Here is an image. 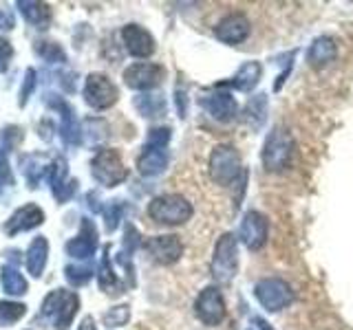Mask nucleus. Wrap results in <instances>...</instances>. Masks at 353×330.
Returning <instances> with one entry per match:
<instances>
[{"instance_id": "nucleus-34", "label": "nucleus", "mask_w": 353, "mask_h": 330, "mask_svg": "<svg viewBox=\"0 0 353 330\" xmlns=\"http://www.w3.org/2000/svg\"><path fill=\"white\" fill-rule=\"evenodd\" d=\"M11 55H14V51H11V44L5 38H0V73L7 69Z\"/></svg>"}, {"instance_id": "nucleus-32", "label": "nucleus", "mask_w": 353, "mask_h": 330, "mask_svg": "<svg viewBox=\"0 0 353 330\" xmlns=\"http://www.w3.org/2000/svg\"><path fill=\"white\" fill-rule=\"evenodd\" d=\"M36 51H38L47 62H58V58L64 62V53H62V49L58 47V44H53V42H42L40 47H36Z\"/></svg>"}, {"instance_id": "nucleus-35", "label": "nucleus", "mask_w": 353, "mask_h": 330, "mask_svg": "<svg viewBox=\"0 0 353 330\" xmlns=\"http://www.w3.org/2000/svg\"><path fill=\"white\" fill-rule=\"evenodd\" d=\"M33 86H36V71L29 69L27 71V82H25V88L20 91V104H27V97L29 93L33 91Z\"/></svg>"}, {"instance_id": "nucleus-26", "label": "nucleus", "mask_w": 353, "mask_h": 330, "mask_svg": "<svg viewBox=\"0 0 353 330\" xmlns=\"http://www.w3.org/2000/svg\"><path fill=\"white\" fill-rule=\"evenodd\" d=\"M135 106L143 117H159L165 110V102L161 95H139Z\"/></svg>"}, {"instance_id": "nucleus-33", "label": "nucleus", "mask_w": 353, "mask_h": 330, "mask_svg": "<svg viewBox=\"0 0 353 330\" xmlns=\"http://www.w3.org/2000/svg\"><path fill=\"white\" fill-rule=\"evenodd\" d=\"M119 216H121V205H113L110 209H106V229L108 231H115L117 229Z\"/></svg>"}, {"instance_id": "nucleus-3", "label": "nucleus", "mask_w": 353, "mask_h": 330, "mask_svg": "<svg viewBox=\"0 0 353 330\" xmlns=\"http://www.w3.org/2000/svg\"><path fill=\"white\" fill-rule=\"evenodd\" d=\"M294 159V137L287 130L279 128L270 132L268 141L263 146V165L268 172H281L290 168Z\"/></svg>"}, {"instance_id": "nucleus-22", "label": "nucleus", "mask_w": 353, "mask_h": 330, "mask_svg": "<svg viewBox=\"0 0 353 330\" xmlns=\"http://www.w3.org/2000/svg\"><path fill=\"white\" fill-rule=\"evenodd\" d=\"M261 75H263V66H261L259 62H245V64H243L241 69L236 71V75L230 80V84L234 86L236 91L248 93V91H252V88L259 84Z\"/></svg>"}, {"instance_id": "nucleus-19", "label": "nucleus", "mask_w": 353, "mask_h": 330, "mask_svg": "<svg viewBox=\"0 0 353 330\" xmlns=\"http://www.w3.org/2000/svg\"><path fill=\"white\" fill-rule=\"evenodd\" d=\"M51 185H53V196L58 201H69L75 192V181L69 179V170H66L64 159H58L51 165Z\"/></svg>"}, {"instance_id": "nucleus-30", "label": "nucleus", "mask_w": 353, "mask_h": 330, "mask_svg": "<svg viewBox=\"0 0 353 330\" xmlns=\"http://www.w3.org/2000/svg\"><path fill=\"white\" fill-rule=\"evenodd\" d=\"M91 275H93V269L91 267H66V280H69L71 284H75V286H80V284H84V282H88L91 280Z\"/></svg>"}, {"instance_id": "nucleus-1", "label": "nucleus", "mask_w": 353, "mask_h": 330, "mask_svg": "<svg viewBox=\"0 0 353 330\" xmlns=\"http://www.w3.org/2000/svg\"><path fill=\"white\" fill-rule=\"evenodd\" d=\"M77 306H80V300H77L75 293L64 289L51 291L42 302V317L51 319L55 330H66L77 313Z\"/></svg>"}, {"instance_id": "nucleus-23", "label": "nucleus", "mask_w": 353, "mask_h": 330, "mask_svg": "<svg viewBox=\"0 0 353 330\" xmlns=\"http://www.w3.org/2000/svg\"><path fill=\"white\" fill-rule=\"evenodd\" d=\"M265 119H268V99H265V95H259L252 99L245 110H243V121H245L252 130H259L263 128Z\"/></svg>"}, {"instance_id": "nucleus-16", "label": "nucleus", "mask_w": 353, "mask_h": 330, "mask_svg": "<svg viewBox=\"0 0 353 330\" xmlns=\"http://www.w3.org/2000/svg\"><path fill=\"white\" fill-rule=\"evenodd\" d=\"M95 247H97V231H95V225L91 220H82L80 225V234H77L69 245H66V251H69V256L75 258V260H86L91 258L95 253Z\"/></svg>"}, {"instance_id": "nucleus-8", "label": "nucleus", "mask_w": 353, "mask_h": 330, "mask_svg": "<svg viewBox=\"0 0 353 330\" xmlns=\"http://www.w3.org/2000/svg\"><path fill=\"white\" fill-rule=\"evenodd\" d=\"M84 97H86L88 106H93L97 110H104V108H110L117 102L119 93H117V86L110 82L106 75L93 73V75H88V80H86Z\"/></svg>"}, {"instance_id": "nucleus-21", "label": "nucleus", "mask_w": 353, "mask_h": 330, "mask_svg": "<svg viewBox=\"0 0 353 330\" xmlns=\"http://www.w3.org/2000/svg\"><path fill=\"white\" fill-rule=\"evenodd\" d=\"M47 256H49V242L44 238H36L27 249V271L33 275V278H40L44 271V264H47Z\"/></svg>"}, {"instance_id": "nucleus-10", "label": "nucleus", "mask_w": 353, "mask_h": 330, "mask_svg": "<svg viewBox=\"0 0 353 330\" xmlns=\"http://www.w3.org/2000/svg\"><path fill=\"white\" fill-rule=\"evenodd\" d=\"M268 231H270L268 218L259 212H248L241 223L239 236H241V242L250 251H259L265 247V242H268Z\"/></svg>"}, {"instance_id": "nucleus-28", "label": "nucleus", "mask_w": 353, "mask_h": 330, "mask_svg": "<svg viewBox=\"0 0 353 330\" xmlns=\"http://www.w3.org/2000/svg\"><path fill=\"white\" fill-rule=\"evenodd\" d=\"M22 315H25V304L0 302V324H16Z\"/></svg>"}, {"instance_id": "nucleus-31", "label": "nucleus", "mask_w": 353, "mask_h": 330, "mask_svg": "<svg viewBox=\"0 0 353 330\" xmlns=\"http://www.w3.org/2000/svg\"><path fill=\"white\" fill-rule=\"evenodd\" d=\"M128 306H115V308H110V311L104 315V324L106 326H124L128 322Z\"/></svg>"}, {"instance_id": "nucleus-18", "label": "nucleus", "mask_w": 353, "mask_h": 330, "mask_svg": "<svg viewBox=\"0 0 353 330\" xmlns=\"http://www.w3.org/2000/svg\"><path fill=\"white\" fill-rule=\"evenodd\" d=\"M338 55V47L334 38L329 36H320L312 42V47H309V53H307V60L312 66L320 69V66H327L329 62H334Z\"/></svg>"}, {"instance_id": "nucleus-37", "label": "nucleus", "mask_w": 353, "mask_h": 330, "mask_svg": "<svg viewBox=\"0 0 353 330\" xmlns=\"http://www.w3.org/2000/svg\"><path fill=\"white\" fill-rule=\"evenodd\" d=\"M77 330H95V322H93V317H86L84 322L80 324V328Z\"/></svg>"}, {"instance_id": "nucleus-7", "label": "nucleus", "mask_w": 353, "mask_h": 330, "mask_svg": "<svg viewBox=\"0 0 353 330\" xmlns=\"http://www.w3.org/2000/svg\"><path fill=\"white\" fill-rule=\"evenodd\" d=\"M91 172L95 176V181H99L106 187H115L128 176V170L121 163L119 152L113 148L99 150L95 154V159L91 161Z\"/></svg>"}, {"instance_id": "nucleus-29", "label": "nucleus", "mask_w": 353, "mask_h": 330, "mask_svg": "<svg viewBox=\"0 0 353 330\" xmlns=\"http://www.w3.org/2000/svg\"><path fill=\"white\" fill-rule=\"evenodd\" d=\"M170 141V128H152L148 132V141L143 148H165Z\"/></svg>"}, {"instance_id": "nucleus-2", "label": "nucleus", "mask_w": 353, "mask_h": 330, "mask_svg": "<svg viewBox=\"0 0 353 330\" xmlns=\"http://www.w3.org/2000/svg\"><path fill=\"white\" fill-rule=\"evenodd\" d=\"M148 216L159 225H183L185 220L192 218V205L179 194H165L152 198Z\"/></svg>"}, {"instance_id": "nucleus-11", "label": "nucleus", "mask_w": 353, "mask_h": 330, "mask_svg": "<svg viewBox=\"0 0 353 330\" xmlns=\"http://www.w3.org/2000/svg\"><path fill=\"white\" fill-rule=\"evenodd\" d=\"M163 80V69L157 64H132L124 71V82L126 86L135 88V91H150Z\"/></svg>"}, {"instance_id": "nucleus-9", "label": "nucleus", "mask_w": 353, "mask_h": 330, "mask_svg": "<svg viewBox=\"0 0 353 330\" xmlns=\"http://www.w3.org/2000/svg\"><path fill=\"white\" fill-rule=\"evenodd\" d=\"M194 313L205 326H219L225 317V302L216 286H208L199 293L194 302Z\"/></svg>"}, {"instance_id": "nucleus-24", "label": "nucleus", "mask_w": 353, "mask_h": 330, "mask_svg": "<svg viewBox=\"0 0 353 330\" xmlns=\"http://www.w3.org/2000/svg\"><path fill=\"white\" fill-rule=\"evenodd\" d=\"M22 16H25L31 25H36L38 29H47L51 25V9L44 3H18Z\"/></svg>"}, {"instance_id": "nucleus-25", "label": "nucleus", "mask_w": 353, "mask_h": 330, "mask_svg": "<svg viewBox=\"0 0 353 330\" xmlns=\"http://www.w3.org/2000/svg\"><path fill=\"white\" fill-rule=\"evenodd\" d=\"M0 282H3V289L9 295H22L27 293V280L22 278V273L16 267H5L3 275H0Z\"/></svg>"}, {"instance_id": "nucleus-12", "label": "nucleus", "mask_w": 353, "mask_h": 330, "mask_svg": "<svg viewBox=\"0 0 353 330\" xmlns=\"http://www.w3.org/2000/svg\"><path fill=\"white\" fill-rule=\"evenodd\" d=\"M201 106L208 110V115L221 121V124H228L236 117L239 113V106H236V99L232 97L228 91H214V93H208L201 99Z\"/></svg>"}, {"instance_id": "nucleus-14", "label": "nucleus", "mask_w": 353, "mask_h": 330, "mask_svg": "<svg viewBox=\"0 0 353 330\" xmlns=\"http://www.w3.org/2000/svg\"><path fill=\"white\" fill-rule=\"evenodd\" d=\"M250 20L243 14H230L214 27L216 40L225 44H241L243 40H248L250 36Z\"/></svg>"}, {"instance_id": "nucleus-17", "label": "nucleus", "mask_w": 353, "mask_h": 330, "mask_svg": "<svg viewBox=\"0 0 353 330\" xmlns=\"http://www.w3.org/2000/svg\"><path fill=\"white\" fill-rule=\"evenodd\" d=\"M44 223V212L38 207V205H25L20 207L18 212L7 220L5 225V231L9 236L18 234V231H29L33 227H38Z\"/></svg>"}, {"instance_id": "nucleus-6", "label": "nucleus", "mask_w": 353, "mask_h": 330, "mask_svg": "<svg viewBox=\"0 0 353 330\" xmlns=\"http://www.w3.org/2000/svg\"><path fill=\"white\" fill-rule=\"evenodd\" d=\"M254 295H256L259 304L270 313H279L294 302L292 286L281 278H265L254 286Z\"/></svg>"}, {"instance_id": "nucleus-27", "label": "nucleus", "mask_w": 353, "mask_h": 330, "mask_svg": "<svg viewBox=\"0 0 353 330\" xmlns=\"http://www.w3.org/2000/svg\"><path fill=\"white\" fill-rule=\"evenodd\" d=\"M99 286L106 291V293H119V284H117V275L113 273V269H110L108 264V249H106V256L102 258V267H99Z\"/></svg>"}, {"instance_id": "nucleus-5", "label": "nucleus", "mask_w": 353, "mask_h": 330, "mask_svg": "<svg viewBox=\"0 0 353 330\" xmlns=\"http://www.w3.org/2000/svg\"><path fill=\"white\" fill-rule=\"evenodd\" d=\"M239 271V251L236 238L232 234H223L216 242L214 258H212V278L219 284H230Z\"/></svg>"}, {"instance_id": "nucleus-13", "label": "nucleus", "mask_w": 353, "mask_h": 330, "mask_svg": "<svg viewBox=\"0 0 353 330\" xmlns=\"http://www.w3.org/2000/svg\"><path fill=\"white\" fill-rule=\"evenodd\" d=\"M143 247H146V251L152 256V260L159 264H174L183 253V245L179 236H154L146 240Z\"/></svg>"}, {"instance_id": "nucleus-15", "label": "nucleus", "mask_w": 353, "mask_h": 330, "mask_svg": "<svg viewBox=\"0 0 353 330\" xmlns=\"http://www.w3.org/2000/svg\"><path fill=\"white\" fill-rule=\"evenodd\" d=\"M121 40H124V47L132 58H150L154 53V38L139 25L124 27V31H121Z\"/></svg>"}, {"instance_id": "nucleus-36", "label": "nucleus", "mask_w": 353, "mask_h": 330, "mask_svg": "<svg viewBox=\"0 0 353 330\" xmlns=\"http://www.w3.org/2000/svg\"><path fill=\"white\" fill-rule=\"evenodd\" d=\"M11 27H14V18L5 9H0V29H11Z\"/></svg>"}, {"instance_id": "nucleus-4", "label": "nucleus", "mask_w": 353, "mask_h": 330, "mask_svg": "<svg viewBox=\"0 0 353 330\" xmlns=\"http://www.w3.org/2000/svg\"><path fill=\"white\" fill-rule=\"evenodd\" d=\"M241 154L236 152V148L228 146V143H221L210 154V176L219 185L234 183L241 176Z\"/></svg>"}, {"instance_id": "nucleus-20", "label": "nucleus", "mask_w": 353, "mask_h": 330, "mask_svg": "<svg viewBox=\"0 0 353 330\" xmlns=\"http://www.w3.org/2000/svg\"><path fill=\"white\" fill-rule=\"evenodd\" d=\"M165 165H168L165 148H143L141 157L137 161V170L143 176H157L165 170Z\"/></svg>"}]
</instances>
